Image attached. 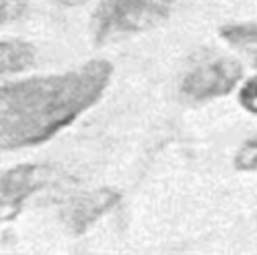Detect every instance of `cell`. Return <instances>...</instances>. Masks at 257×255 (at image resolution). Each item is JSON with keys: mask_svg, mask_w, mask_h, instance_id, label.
<instances>
[{"mask_svg": "<svg viewBox=\"0 0 257 255\" xmlns=\"http://www.w3.org/2000/svg\"><path fill=\"white\" fill-rule=\"evenodd\" d=\"M243 66L229 56L203 52L195 58L183 78L181 94L189 100H207L227 94L241 78Z\"/></svg>", "mask_w": 257, "mask_h": 255, "instance_id": "cell-3", "label": "cell"}, {"mask_svg": "<svg viewBox=\"0 0 257 255\" xmlns=\"http://www.w3.org/2000/svg\"><path fill=\"white\" fill-rule=\"evenodd\" d=\"M235 167L239 171H257V135L239 147L235 155Z\"/></svg>", "mask_w": 257, "mask_h": 255, "instance_id": "cell-8", "label": "cell"}, {"mask_svg": "<svg viewBox=\"0 0 257 255\" xmlns=\"http://www.w3.org/2000/svg\"><path fill=\"white\" fill-rule=\"evenodd\" d=\"M221 36L229 44L243 50L253 60V64L257 66V26H253V24H229V26L221 28Z\"/></svg>", "mask_w": 257, "mask_h": 255, "instance_id": "cell-7", "label": "cell"}, {"mask_svg": "<svg viewBox=\"0 0 257 255\" xmlns=\"http://www.w3.org/2000/svg\"><path fill=\"white\" fill-rule=\"evenodd\" d=\"M22 8L20 0H0V22H6L14 18Z\"/></svg>", "mask_w": 257, "mask_h": 255, "instance_id": "cell-10", "label": "cell"}, {"mask_svg": "<svg viewBox=\"0 0 257 255\" xmlns=\"http://www.w3.org/2000/svg\"><path fill=\"white\" fill-rule=\"evenodd\" d=\"M110 74V62L90 60L64 74L0 86V147L48 141L102 96Z\"/></svg>", "mask_w": 257, "mask_h": 255, "instance_id": "cell-1", "label": "cell"}, {"mask_svg": "<svg viewBox=\"0 0 257 255\" xmlns=\"http://www.w3.org/2000/svg\"><path fill=\"white\" fill-rule=\"evenodd\" d=\"M34 62V50L22 40L0 42V76L26 70Z\"/></svg>", "mask_w": 257, "mask_h": 255, "instance_id": "cell-6", "label": "cell"}, {"mask_svg": "<svg viewBox=\"0 0 257 255\" xmlns=\"http://www.w3.org/2000/svg\"><path fill=\"white\" fill-rule=\"evenodd\" d=\"M173 0H102L94 10V36L108 40L141 32L167 18Z\"/></svg>", "mask_w": 257, "mask_h": 255, "instance_id": "cell-2", "label": "cell"}, {"mask_svg": "<svg viewBox=\"0 0 257 255\" xmlns=\"http://www.w3.org/2000/svg\"><path fill=\"white\" fill-rule=\"evenodd\" d=\"M239 102L243 104L245 110L257 114V76L249 78V80L243 84V88H241V92H239Z\"/></svg>", "mask_w": 257, "mask_h": 255, "instance_id": "cell-9", "label": "cell"}, {"mask_svg": "<svg viewBox=\"0 0 257 255\" xmlns=\"http://www.w3.org/2000/svg\"><path fill=\"white\" fill-rule=\"evenodd\" d=\"M116 203V195L108 189H100L94 193H88L80 199H76L68 209V223L74 231H82L86 225H90L96 217H100L106 209H110Z\"/></svg>", "mask_w": 257, "mask_h": 255, "instance_id": "cell-5", "label": "cell"}, {"mask_svg": "<svg viewBox=\"0 0 257 255\" xmlns=\"http://www.w3.org/2000/svg\"><path fill=\"white\" fill-rule=\"evenodd\" d=\"M48 179V169L40 165H20L0 175V207L18 205Z\"/></svg>", "mask_w": 257, "mask_h": 255, "instance_id": "cell-4", "label": "cell"}]
</instances>
